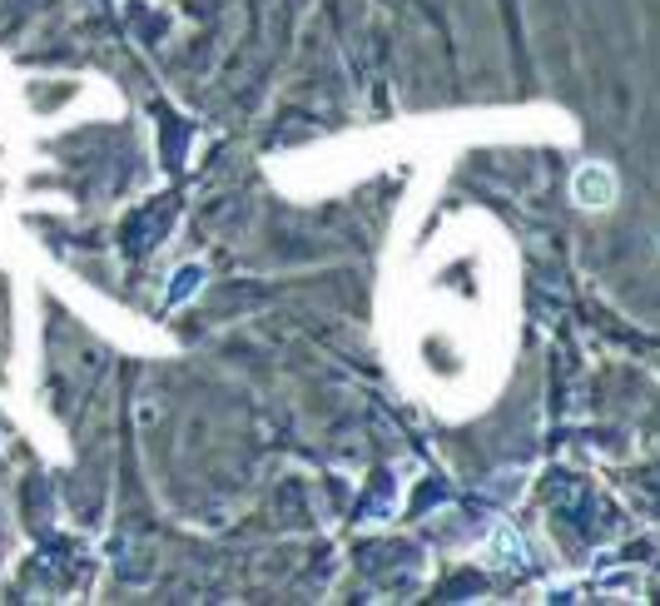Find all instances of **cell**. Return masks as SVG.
I'll return each mask as SVG.
<instances>
[{
	"label": "cell",
	"mask_w": 660,
	"mask_h": 606,
	"mask_svg": "<svg viewBox=\"0 0 660 606\" xmlns=\"http://www.w3.org/2000/svg\"><path fill=\"white\" fill-rule=\"evenodd\" d=\"M611 189H616V184H611V174H606L601 164H586V169L576 174V199H581V204H606Z\"/></svg>",
	"instance_id": "1"
}]
</instances>
